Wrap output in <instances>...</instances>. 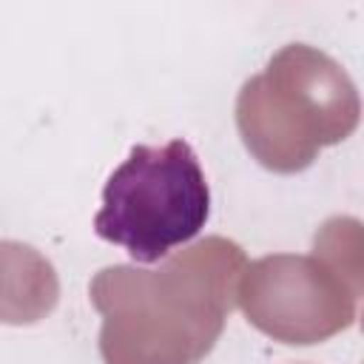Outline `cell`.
I'll list each match as a JSON object with an SVG mask.
<instances>
[{"label":"cell","instance_id":"6da1fadb","mask_svg":"<svg viewBox=\"0 0 364 364\" xmlns=\"http://www.w3.org/2000/svg\"><path fill=\"white\" fill-rule=\"evenodd\" d=\"M210 216V191L185 139L134 145L108 176L94 216L100 239L122 245L134 262L151 264L191 242Z\"/></svg>","mask_w":364,"mask_h":364}]
</instances>
